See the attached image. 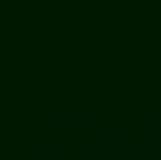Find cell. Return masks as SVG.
<instances>
[]
</instances>
